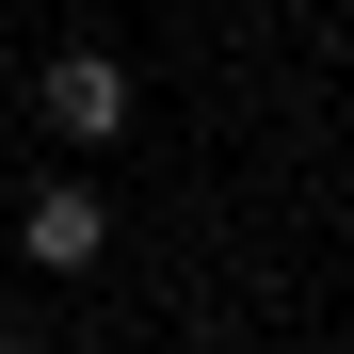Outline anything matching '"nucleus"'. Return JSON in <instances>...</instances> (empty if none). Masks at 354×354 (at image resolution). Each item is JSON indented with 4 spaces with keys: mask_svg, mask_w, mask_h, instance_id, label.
Wrapping results in <instances>:
<instances>
[{
    "mask_svg": "<svg viewBox=\"0 0 354 354\" xmlns=\"http://www.w3.org/2000/svg\"><path fill=\"white\" fill-rule=\"evenodd\" d=\"M17 258L32 274H97L113 258V194H97V177H48V194L17 209Z\"/></svg>",
    "mask_w": 354,
    "mask_h": 354,
    "instance_id": "1",
    "label": "nucleus"
},
{
    "mask_svg": "<svg viewBox=\"0 0 354 354\" xmlns=\"http://www.w3.org/2000/svg\"><path fill=\"white\" fill-rule=\"evenodd\" d=\"M48 129H65V145H113V129H129V65H113V48H48Z\"/></svg>",
    "mask_w": 354,
    "mask_h": 354,
    "instance_id": "2",
    "label": "nucleus"
}]
</instances>
